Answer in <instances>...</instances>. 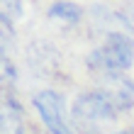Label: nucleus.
I'll use <instances>...</instances> for the list:
<instances>
[{"mask_svg": "<svg viewBox=\"0 0 134 134\" xmlns=\"http://www.w3.org/2000/svg\"><path fill=\"white\" fill-rule=\"evenodd\" d=\"M71 115L73 127L81 134H105L117 120V110L100 90L81 93L71 107Z\"/></svg>", "mask_w": 134, "mask_h": 134, "instance_id": "nucleus-1", "label": "nucleus"}, {"mask_svg": "<svg viewBox=\"0 0 134 134\" xmlns=\"http://www.w3.org/2000/svg\"><path fill=\"white\" fill-rule=\"evenodd\" d=\"M88 66L95 73H102L105 78H115V76H124V71L132 66L134 61V42L127 34L112 32L107 34L105 44L98 46L95 51L88 54Z\"/></svg>", "mask_w": 134, "mask_h": 134, "instance_id": "nucleus-2", "label": "nucleus"}, {"mask_svg": "<svg viewBox=\"0 0 134 134\" xmlns=\"http://www.w3.org/2000/svg\"><path fill=\"white\" fill-rule=\"evenodd\" d=\"M34 107L42 115L46 129L51 134H73L66 122V100L56 90H42L34 95Z\"/></svg>", "mask_w": 134, "mask_h": 134, "instance_id": "nucleus-3", "label": "nucleus"}, {"mask_svg": "<svg viewBox=\"0 0 134 134\" xmlns=\"http://www.w3.org/2000/svg\"><path fill=\"white\" fill-rule=\"evenodd\" d=\"M100 93H102L110 102H112V107L117 110V112L129 110V107L134 105V83L129 81V78H124V76L105 78Z\"/></svg>", "mask_w": 134, "mask_h": 134, "instance_id": "nucleus-4", "label": "nucleus"}, {"mask_svg": "<svg viewBox=\"0 0 134 134\" xmlns=\"http://www.w3.org/2000/svg\"><path fill=\"white\" fill-rule=\"evenodd\" d=\"M0 124H3V134H25V127H22V110H20V105L12 98L5 100Z\"/></svg>", "mask_w": 134, "mask_h": 134, "instance_id": "nucleus-5", "label": "nucleus"}, {"mask_svg": "<svg viewBox=\"0 0 134 134\" xmlns=\"http://www.w3.org/2000/svg\"><path fill=\"white\" fill-rule=\"evenodd\" d=\"M49 17L51 20H64L66 25H73V22H78L83 17V10H81V5H76V3L61 0V3H54L49 7Z\"/></svg>", "mask_w": 134, "mask_h": 134, "instance_id": "nucleus-6", "label": "nucleus"}, {"mask_svg": "<svg viewBox=\"0 0 134 134\" xmlns=\"http://www.w3.org/2000/svg\"><path fill=\"white\" fill-rule=\"evenodd\" d=\"M20 12H22V3L20 0H3V22H10L15 17H20Z\"/></svg>", "mask_w": 134, "mask_h": 134, "instance_id": "nucleus-7", "label": "nucleus"}, {"mask_svg": "<svg viewBox=\"0 0 134 134\" xmlns=\"http://www.w3.org/2000/svg\"><path fill=\"white\" fill-rule=\"evenodd\" d=\"M117 134H134V132H117Z\"/></svg>", "mask_w": 134, "mask_h": 134, "instance_id": "nucleus-8", "label": "nucleus"}]
</instances>
